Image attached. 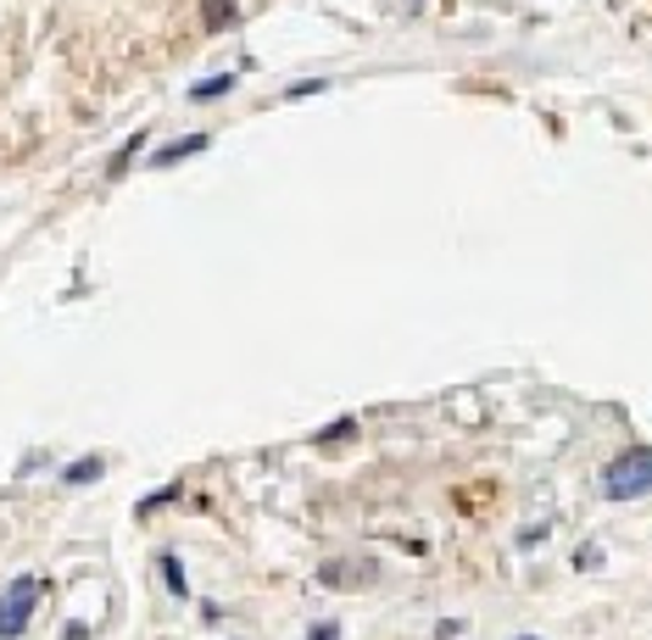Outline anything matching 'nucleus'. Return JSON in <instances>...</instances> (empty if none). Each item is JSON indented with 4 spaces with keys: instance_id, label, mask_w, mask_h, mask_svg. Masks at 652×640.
Returning a JSON list of instances; mask_svg holds the SVG:
<instances>
[{
    "instance_id": "nucleus-1",
    "label": "nucleus",
    "mask_w": 652,
    "mask_h": 640,
    "mask_svg": "<svg viewBox=\"0 0 652 640\" xmlns=\"http://www.w3.org/2000/svg\"><path fill=\"white\" fill-rule=\"evenodd\" d=\"M596 490H602L608 502H641V496H652V446L619 452L608 468H602Z\"/></svg>"
},
{
    "instance_id": "nucleus-2",
    "label": "nucleus",
    "mask_w": 652,
    "mask_h": 640,
    "mask_svg": "<svg viewBox=\"0 0 652 640\" xmlns=\"http://www.w3.org/2000/svg\"><path fill=\"white\" fill-rule=\"evenodd\" d=\"M39 596H45V584L34 574H23V579H12L7 590H0V640H23L28 635Z\"/></svg>"
},
{
    "instance_id": "nucleus-3",
    "label": "nucleus",
    "mask_w": 652,
    "mask_h": 640,
    "mask_svg": "<svg viewBox=\"0 0 652 640\" xmlns=\"http://www.w3.org/2000/svg\"><path fill=\"white\" fill-rule=\"evenodd\" d=\"M212 145V134H179L173 145H162V151H151V168H179L184 157H201Z\"/></svg>"
},
{
    "instance_id": "nucleus-4",
    "label": "nucleus",
    "mask_w": 652,
    "mask_h": 640,
    "mask_svg": "<svg viewBox=\"0 0 652 640\" xmlns=\"http://www.w3.org/2000/svg\"><path fill=\"white\" fill-rule=\"evenodd\" d=\"M157 563H162V584L173 590V596H179V602L190 596V579H184V563H179V552H162Z\"/></svg>"
},
{
    "instance_id": "nucleus-5",
    "label": "nucleus",
    "mask_w": 652,
    "mask_h": 640,
    "mask_svg": "<svg viewBox=\"0 0 652 640\" xmlns=\"http://www.w3.org/2000/svg\"><path fill=\"white\" fill-rule=\"evenodd\" d=\"M241 84V73H218V78H201V84H190V101H218V95H229Z\"/></svg>"
},
{
    "instance_id": "nucleus-6",
    "label": "nucleus",
    "mask_w": 652,
    "mask_h": 640,
    "mask_svg": "<svg viewBox=\"0 0 652 640\" xmlns=\"http://www.w3.org/2000/svg\"><path fill=\"white\" fill-rule=\"evenodd\" d=\"M101 468H107L101 457H84V463H67V468H62V479H67V484H96V479H101Z\"/></svg>"
},
{
    "instance_id": "nucleus-7",
    "label": "nucleus",
    "mask_w": 652,
    "mask_h": 640,
    "mask_svg": "<svg viewBox=\"0 0 652 640\" xmlns=\"http://www.w3.org/2000/svg\"><path fill=\"white\" fill-rule=\"evenodd\" d=\"M229 23H241L235 0H207V28H229Z\"/></svg>"
},
{
    "instance_id": "nucleus-8",
    "label": "nucleus",
    "mask_w": 652,
    "mask_h": 640,
    "mask_svg": "<svg viewBox=\"0 0 652 640\" xmlns=\"http://www.w3.org/2000/svg\"><path fill=\"white\" fill-rule=\"evenodd\" d=\"M341 434L352 440V434H357V418H335L330 429H323V434H318V446H323V440H341Z\"/></svg>"
},
{
    "instance_id": "nucleus-9",
    "label": "nucleus",
    "mask_w": 652,
    "mask_h": 640,
    "mask_svg": "<svg viewBox=\"0 0 652 640\" xmlns=\"http://www.w3.org/2000/svg\"><path fill=\"white\" fill-rule=\"evenodd\" d=\"M318 89H330V84H323V78H307V84H291V89H285V101H302V95H318Z\"/></svg>"
},
{
    "instance_id": "nucleus-10",
    "label": "nucleus",
    "mask_w": 652,
    "mask_h": 640,
    "mask_svg": "<svg viewBox=\"0 0 652 640\" xmlns=\"http://www.w3.org/2000/svg\"><path fill=\"white\" fill-rule=\"evenodd\" d=\"M602 563V546H596V540H591V546H580L575 552V568H596Z\"/></svg>"
},
{
    "instance_id": "nucleus-11",
    "label": "nucleus",
    "mask_w": 652,
    "mask_h": 640,
    "mask_svg": "<svg viewBox=\"0 0 652 640\" xmlns=\"http://www.w3.org/2000/svg\"><path fill=\"white\" fill-rule=\"evenodd\" d=\"M307 640H341V624H335V618H323V624H312Z\"/></svg>"
},
{
    "instance_id": "nucleus-12",
    "label": "nucleus",
    "mask_w": 652,
    "mask_h": 640,
    "mask_svg": "<svg viewBox=\"0 0 652 640\" xmlns=\"http://www.w3.org/2000/svg\"><path fill=\"white\" fill-rule=\"evenodd\" d=\"M519 640H541V635H519Z\"/></svg>"
}]
</instances>
